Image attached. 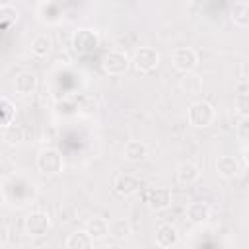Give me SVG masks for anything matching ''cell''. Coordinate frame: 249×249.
Listing matches in <instances>:
<instances>
[{
	"label": "cell",
	"mask_w": 249,
	"mask_h": 249,
	"mask_svg": "<svg viewBox=\"0 0 249 249\" xmlns=\"http://www.w3.org/2000/svg\"><path fill=\"white\" fill-rule=\"evenodd\" d=\"M187 117H189V123L196 128H204V126H210L216 119V109L212 103L204 101V99H198L195 103H191L189 111H187Z\"/></svg>",
	"instance_id": "cell-1"
},
{
	"label": "cell",
	"mask_w": 249,
	"mask_h": 249,
	"mask_svg": "<svg viewBox=\"0 0 249 249\" xmlns=\"http://www.w3.org/2000/svg\"><path fill=\"white\" fill-rule=\"evenodd\" d=\"M37 167L47 175H56L64 167V160L56 148H43L37 154Z\"/></svg>",
	"instance_id": "cell-2"
},
{
	"label": "cell",
	"mask_w": 249,
	"mask_h": 249,
	"mask_svg": "<svg viewBox=\"0 0 249 249\" xmlns=\"http://www.w3.org/2000/svg\"><path fill=\"white\" fill-rule=\"evenodd\" d=\"M130 64H132L138 72L148 74V72H152V70L158 68V64H160V53H158L156 49H152V47H140V49H136V53L132 54Z\"/></svg>",
	"instance_id": "cell-3"
},
{
	"label": "cell",
	"mask_w": 249,
	"mask_h": 249,
	"mask_svg": "<svg viewBox=\"0 0 249 249\" xmlns=\"http://www.w3.org/2000/svg\"><path fill=\"white\" fill-rule=\"evenodd\" d=\"M130 66V58L121 51H109L101 58V68L109 76H123Z\"/></svg>",
	"instance_id": "cell-4"
},
{
	"label": "cell",
	"mask_w": 249,
	"mask_h": 249,
	"mask_svg": "<svg viewBox=\"0 0 249 249\" xmlns=\"http://www.w3.org/2000/svg\"><path fill=\"white\" fill-rule=\"evenodd\" d=\"M169 58H171V66L175 70H179L181 74L183 72H191L196 66V62H198V54L191 47H177V49H173Z\"/></svg>",
	"instance_id": "cell-5"
},
{
	"label": "cell",
	"mask_w": 249,
	"mask_h": 249,
	"mask_svg": "<svg viewBox=\"0 0 249 249\" xmlns=\"http://www.w3.org/2000/svg\"><path fill=\"white\" fill-rule=\"evenodd\" d=\"M99 47V37L93 29H78L72 37V49L78 54H89Z\"/></svg>",
	"instance_id": "cell-6"
},
{
	"label": "cell",
	"mask_w": 249,
	"mask_h": 249,
	"mask_svg": "<svg viewBox=\"0 0 249 249\" xmlns=\"http://www.w3.org/2000/svg\"><path fill=\"white\" fill-rule=\"evenodd\" d=\"M144 202L156 212L165 210L171 206V191L167 187H150L144 193Z\"/></svg>",
	"instance_id": "cell-7"
},
{
	"label": "cell",
	"mask_w": 249,
	"mask_h": 249,
	"mask_svg": "<svg viewBox=\"0 0 249 249\" xmlns=\"http://www.w3.org/2000/svg\"><path fill=\"white\" fill-rule=\"evenodd\" d=\"M49 230H51V220H49V216L45 212L35 210L31 214H27V218H25V231H27V235L43 237V235L49 233Z\"/></svg>",
	"instance_id": "cell-8"
},
{
	"label": "cell",
	"mask_w": 249,
	"mask_h": 249,
	"mask_svg": "<svg viewBox=\"0 0 249 249\" xmlns=\"http://www.w3.org/2000/svg\"><path fill=\"white\" fill-rule=\"evenodd\" d=\"M140 189V179L132 173H119L113 181V191L119 196H130Z\"/></svg>",
	"instance_id": "cell-9"
},
{
	"label": "cell",
	"mask_w": 249,
	"mask_h": 249,
	"mask_svg": "<svg viewBox=\"0 0 249 249\" xmlns=\"http://www.w3.org/2000/svg\"><path fill=\"white\" fill-rule=\"evenodd\" d=\"M216 171L224 179H235L241 173V165L235 156H220L216 160Z\"/></svg>",
	"instance_id": "cell-10"
},
{
	"label": "cell",
	"mask_w": 249,
	"mask_h": 249,
	"mask_svg": "<svg viewBox=\"0 0 249 249\" xmlns=\"http://www.w3.org/2000/svg\"><path fill=\"white\" fill-rule=\"evenodd\" d=\"M185 216L191 224H196V226H202L208 222L210 218V206L206 202H189L187 208H185Z\"/></svg>",
	"instance_id": "cell-11"
},
{
	"label": "cell",
	"mask_w": 249,
	"mask_h": 249,
	"mask_svg": "<svg viewBox=\"0 0 249 249\" xmlns=\"http://www.w3.org/2000/svg\"><path fill=\"white\" fill-rule=\"evenodd\" d=\"M177 241H179V231L175 226H171V224H160L158 226V230H156V245L158 247L167 249V247L177 245Z\"/></svg>",
	"instance_id": "cell-12"
},
{
	"label": "cell",
	"mask_w": 249,
	"mask_h": 249,
	"mask_svg": "<svg viewBox=\"0 0 249 249\" xmlns=\"http://www.w3.org/2000/svg\"><path fill=\"white\" fill-rule=\"evenodd\" d=\"M175 175H177V181H179L181 185L189 187V185H193V183L198 181V177H200V167H198L196 163H193V161H183V163H179Z\"/></svg>",
	"instance_id": "cell-13"
},
{
	"label": "cell",
	"mask_w": 249,
	"mask_h": 249,
	"mask_svg": "<svg viewBox=\"0 0 249 249\" xmlns=\"http://www.w3.org/2000/svg\"><path fill=\"white\" fill-rule=\"evenodd\" d=\"M86 231L89 233V237L93 241H101V239H105L109 235V222L105 218H101V216H93V218L88 220Z\"/></svg>",
	"instance_id": "cell-14"
},
{
	"label": "cell",
	"mask_w": 249,
	"mask_h": 249,
	"mask_svg": "<svg viewBox=\"0 0 249 249\" xmlns=\"http://www.w3.org/2000/svg\"><path fill=\"white\" fill-rule=\"evenodd\" d=\"M123 156H124V160H128V161H132V163H138V161L146 160V156H148V146H146L144 142H140V140H128V142L124 144Z\"/></svg>",
	"instance_id": "cell-15"
},
{
	"label": "cell",
	"mask_w": 249,
	"mask_h": 249,
	"mask_svg": "<svg viewBox=\"0 0 249 249\" xmlns=\"http://www.w3.org/2000/svg\"><path fill=\"white\" fill-rule=\"evenodd\" d=\"M14 88L19 95H31L37 89V76L33 72H21L16 76Z\"/></svg>",
	"instance_id": "cell-16"
},
{
	"label": "cell",
	"mask_w": 249,
	"mask_h": 249,
	"mask_svg": "<svg viewBox=\"0 0 249 249\" xmlns=\"http://www.w3.org/2000/svg\"><path fill=\"white\" fill-rule=\"evenodd\" d=\"M179 88L181 91H185L187 95H198L202 91V80L200 76H196L193 70L191 72H183L181 80H179Z\"/></svg>",
	"instance_id": "cell-17"
},
{
	"label": "cell",
	"mask_w": 249,
	"mask_h": 249,
	"mask_svg": "<svg viewBox=\"0 0 249 249\" xmlns=\"http://www.w3.org/2000/svg\"><path fill=\"white\" fill-rule=\"evenodd\" d=\"M64 245H66L68 249H88V247L93 245V239L89 237L88 231H72V233L66 237Z\"/></svg>",
	"instance_id": "cell-18"
},
{
	"label": "cell",
	"mask_w": 249,
	"mask_h": 249,
	"mask_svg": "<svg viewBox=\"0 0 249 249\" xmlns=\"http://www.w3.org/2000/svg\"><path fill=\"white\" fill-rule=\"evenodd\" d=\"M16 119V105L8 97H0V126L6 128Z\"/></svg>",
	"instance_id": "cell-19"
},
{
	"label": "cell",
	"mask_w": 249,
	"mask_h": 249,
	"mask_svg": "<svg viewBox=\"0 0 249 249\" xmlns=\"http://www.w3.org/2000/svg\"><path fill=\"white\" fill-rule=\"evenodd\" d=\"M231 21L237 27H247L249 23V8L245 2H235L231 8Z\"/></svg>",
	"instance_id": "cell-20"
},
{
	"label": "cell",
	"mask_w": 249,
	"mask_h": 249,
	"mask_svg": "<svg viewBox=\"0 0 249 249\" xmlns=\"http://www.w3.org/2000/svg\"><path fill=\"white\" fill-rule=\"evenodd\" d=\"M49 51H51V39H49V35L41 33V35H37V37L31 41V53H33L35 56L43 58V56L49 54Z\"/></svg>",
	"instance_id": "cell-21"
},
{
	"label": "cell",
	"mask_w": 249,
	"mask_h": 249,
	"mask_svg": "<svg viewBox=\"0 0 249 249\" xmlns=\"http://www.w3.org/2000/svg\"><path fill=\"white\" fill-rule=\"evenodd\" d=\"M128 233H130V224H128L126 220L117 218V220L109 222V235H111V237H115V239H124V237H128Z\"/></svg>",
	"instance_id": "cell-22"
},
{
	"label": "cell",
	"mask_w": 249,
	"mask_h": 249,
	"mask_svg": "<svg viewBox=\"0 0 249 249\" xmlns=\"http://www.w3.org/2000/svg\"><path fill=\"white\" fill-rule=\"evenodd\" d=\"M4 140L10 142V144H19V142L23 140V128L12 123V124L6 126V130H4Z\"/></svg>",
	"instance_id": "cell-23"
},
{
	"label": "cell",
	"mask_w": 249,
	"mask_h": 249,
	"mask_svg": "<svg viewBox=\"0 0 249 249\" xmlns=\"http://www.w3.org/2000/svg\"><path fill=\"white\" fill-rule=\"evenodd\" d=\"M18 16H19V12H18V8H14V6H2V8H0V23H2V25H12V23H16V21H18Z\"/></svg>",
	"instance_id": "cell-24"
},
{
	"label": "cell",
	"mask_w": 249,
	"mask_h": 249,
	"mask_svg": "<svg viewBox=\"0 0 249 249\" xmlns=\"http://www.w3.org/2000/svg\"><path fill=\"white\" fill-rule=\"evenodd\" d=\"M235 136L241 144H247V138H249V119L247 117H241L237 126H235Z\"/></svg>",
	"instance_id": "cell-25"
},
{
	"label": "cell",
	"mask_w": 249,
	"mask_h": 249,
	"mask_svg": "<svg viewBox=\"0 0 249 249\" xmlns=\"http://www.w3.org/2000/svg\"><path fill=\"white\" fill-rule=\"evenodd\" d=\"M235 107H237V111H239L241 117H247V93H245V91H241V93L237 95Z\"/></svg>",
	"instance_id": "cell-26"
}]
</instances>
